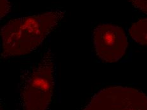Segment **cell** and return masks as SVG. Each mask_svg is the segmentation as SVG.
Masks as SVG:
<instances>
[{"instance_id":"1","label":"cell","mask_w":147,"mask_h":110,"mask_svg":"<svg viewBox=\"0 0 147 110\" xmlns=\"http://www.w3.org/2000/svg\"><path fill=\"white\" fill-rule=\"evenodd\" d=\"M65 14L64 10L55 9L9 21L1 30V57L23 56L36 50Z\"/></svg>"},{"instance_id":"2","label":"cell","mask_w":147,"mask_h":110,"mask_svg":"<svg viewBox=\"0 0 147 110\" xmlns=\"http://www.w3.org/2000/svg\"><path fill=\"white\" fill-rule=\"evenodd\" d=\"M19 85L18 110H48L55 85V56L50 48L22 70Z\"/></svg>"},{"instance_id":"3","label":"cell","mask_w":147,"mask_h":110,"mask_svg":"<svg viewBox=\"0 0 147 110\" xmlns=\"http://www.w3.org/2000/svg\"><path fill=\"white\" fill-rule=\"evenodd\" d=\"M82 110H147V96L132 87H107L97 93Z\"/></svg>"},{"instance_id":"4","label":"cell","mask_w":147,"mask_h":110,"mask_svg":"<svg viewBox=\"0 0 147 110\" xmlns=\"http://www.w3.org/2000/svg\"><path fill=\"white\" fill-rule=\"evenodd\" d=\"M93 41L98 56L109 63L120 60L128 44L124 30L111 23H103L98 26L93 32Z\"/></svg>"},{"instance_id":"5","label":"cell","mask_w":147,"mask_h":110,"mask_svg":"<svg viewBox=\"0 0 147 110\" xmlns=\"http://www.w3.org/2000/svg\"><path fill=\"white\" fill-rule=\"evenodd\" d=\"M129 34L136 43L147 46V18L134 23L129 30Z\"/></svg>"},{"instance_id":"6","label":"cell","mask_w":147,"mask_h":110,"mask_svg":"<svg viewBox=\"0 0 147 110\" xmlns=\"http://www.w3.org/2000/svg\"><path fill=\"white\" fill-rule=\"evenodd\" d=\"M11 9V4L8 0H0V18L5 17Z\"/></svg>"},{"instance_id":"7","label":"cell","mask_w":147,"mask_h":110,"mask_svg":"<svg viewBox=\"0 0 147 110\" xmlns=\"http://www.w3.org/2000/svg\"><path fill=\"white\" fill-rule=\"evenodd\" d=\"M130 1L136 8L147 14V0H130Z\"/></svg>"}]
</instances>
